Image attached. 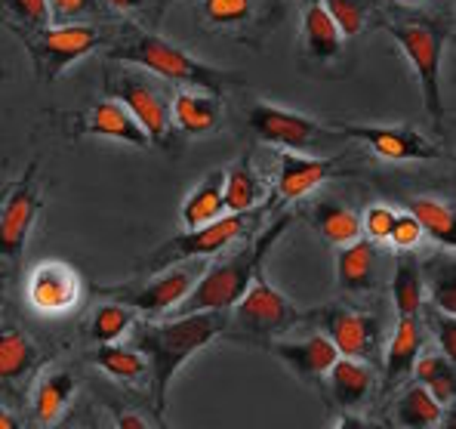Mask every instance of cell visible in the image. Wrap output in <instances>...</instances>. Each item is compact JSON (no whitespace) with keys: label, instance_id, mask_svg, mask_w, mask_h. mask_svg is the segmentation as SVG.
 Masks as SVG:
<instances>
[{"label":"cell","instance_id":"30","mask_svg":"<svg viewBox=\"0 0 456 429\" xmlns=\"http://www.w3.org/2000/svg\"><path fill=\"white\" fill-rule=\"evenodd\" d=\"M413 380L426 386L428 392L438 399V405L451 408L456 399V371H453V359L444 352L438 355H417L411 367Z\"/></svg>","mask_w":456,"mask_h":429},{"label":"cell","instance_id":"24","mask_svg":"<svg viewBox=\"0 0 456 429\" xmlns=\"http://www.w3.org/2000/svg\"><path fill=\"white\" fill-rule=\"evenodd\" d=\"M337 281L342 291H370L373 281H377V251H373V241H348L339 247L337 257Z\"/></svg>","mask_w":456,"mask_h":429},{"label":"cell","instance_id":"3","mask_svg":"<svg viewBox=\"0 0 456 429\" xmlns=\"http://www.w3.org/2000/svg\"><path fill=\"white\" fill-rule=\"evenodd\" d=\"M293 213H281L274 223H268L256 238L247 241L240 251L228 253V257L207 263L204 275L194 281V287L185 293L183 303H176L167 315H189V312H204V309H232L240 300V293L250 287L253 272L259 266H265L272 247L278 244V238L290 229Z\"/></svg>","mask_w":456,"mask_h":429},{"label":"cell","instance_id":"29","mask_svg":"<svg viewBox=\"0 0 456 429\" xmlns=\"http://www.w3.org/2000/svg\"><path fill=\"white\" fill-rule=\"evenodd\" d=\"M308 219H312V226L318 229L321 238L333 247H342V244H348V241L361 238V217L354 210H348V207L337 204V201H321V204H314Z\"/></svg>","mask_w":456,"mask_h":429},{"label":"cell","instance_id":"17","mask_svg":"<svg viewBox=\"0 0 456 429\" xmlns=\"http://www.w3.org/2000/svg\"><path fill=\"white\" fill-rule=\"evenodd\" d=\"M337 173V158H305L299 152H281L278 155V183L274 195L281 201H299L312 195L321 183Z\"/></svg>","mask_w":456,"mask_h":429},{"label":"cell","instance_id":"40","mask_svg":"<svg viewBox=\"0 0 456 429\" xmlns=\"http://www.w3.org/2000/svg\"><path fill=\"white\" fill-rule=\"evenodd\" d=\"M50 4V19L53 25H69L80 22V19L99 16L105 10L102 0H46Z\"/></svg>","mask_w":456,"mask_h":429},{"label":"cell","instance_id":"18","mask_svg":"<svg viewBox=\"0 0 456 429\" xmlns=\"http://www.w3.org/2000/svg\"><path fill=\"white\" fill-rule=\"evenodd\" d=\"M268 16H272V6H263V0H200L198 4V19L204 29L234 37L259 31Z\"/></svg>","mask_w":456,"mask_h":429},{"label":"cell","instance_id":"37","mask_svg":"<svg viewBox=\"0 0 456 429\" xmlns=\"http://www.w3.org/2000/svg\"><path fill=\"white\" fill-rule=\"evenodd\" d=\"M324 10L330 12V19L337 22V29L342 31V37H354L364 31L367 25V0H321Z\"/></svg>","mask_w":456,"mask_h":429},{"label":"cell","instance_id":"31","mask_svg":"<svg viewBox=\"0 0 456 429\" xmlns=\"http://www.w3.org/2000/svg\"><path fill=\"white\" fill-rule=\"evenodd\" d=\"M395 420L407 429H428L438 426L444 420V405H438L432 392L422 384H411L398 399V411H395Z\"/></svg>","mask_w":456,"mask_h":429},{"label":"cell","instance_id":"43","mask_svg":"<svg viewBox=\"0 0 456 429\" xmlns=\"http://www.w3.org/2000/svg\"><path fill=\"white\" fill-rule=\"evenodd\" d=\"M151 424V420L149 417H139V414H120V417H118V426L120 429H145V426H149Z\"/></svg>","mask_w":456,"mask_h":429},{"label":"cell","instance_id":"5","mask_svg":"<svg viewBox=\"0 0 456 429\" xmlns=\"http://www.w3.org/2000/svg\"><path fill=\"white\" fill-rule=\"evenodd\" d=\"M388 37L398 44L404 59L411 62L413 75L419 80L422 105L432 115L435 124H444V103H441V56L447 44V22L444 19H422L411 16L401 22L386 25Z\"/></svg>","mask_w":456,"mask_h":429},{"label":"cell","instance_id":"6","mask_svg":"<svg viewBox=\"0 0 456 429\" xmlns=\"http://www.w3.org/2000/svg\"><path fill=\"white\" fill-rule=\"evenodd\" d=\"M272 201L253 207V210H238V213H223V217L210 219V223L198 226V229H185L176 238L164 241L158 251H151L149 257L139 260L136 272L151 275L158 269L179 263V260H191V257H213V253H223L228 244H234L238 238H247L253 229L259 226V219L268 213Z\"/></svg>","mask_w":456,"mask_h":429},{"label":"cell","instance_id":"2","mask_svg":"<svg viewBox=\"0 0 456 429\" xmlns=\"http://www.w3.org/2000/svg\"><path fill=\"white\" fill-rule=\"evenodd\" d=\"M105 59L139 65V69L151 71L154 78L167 80V84L194 87V90H207V93H213V96H223L232 87L244 84L240 71L216 69V65L191 56L183 46L154 35L151 29H139V25H133V22L114 31Z\"/></svg>","mask_w":456,"mask_h":429},{"label":"cell","instance_id":"41","mask_svg":"<svg viewBox=\"0 0 456 429\" xmlns=\"http://www.w3.org/2000/svg\"><path fill=\"white\" fill-rule=\"evenodd\" d=\"M419 241H422V229H419L417 217H413L411 210L398 213V219H395V226H392V235H388V244H395L398 251H413Z\"/></svg>","mask_w":456,"mask_h":429},{"label":"cell","instance_id":"16","mask_svg":"<svg viewBox=\"0 0 456 429\" xmlns=\"http://www.w3.org/2000/svg\"><path fill=\"white\" fill-rule=\"evenodd\" d=\"M40 350L12 315L0 318V392H22L31 386Z\"/></svg>","mask_w":456,"mask_h":429},{"label":"cell","instance_id":"46","mask_svg":"<svg viewBox=\"0 0 456 429\" xmlns=\"http://www.w3.org/2000/svg\"><path fill=\"white\" fill-rule=\"evenodd\" d=\"M404 4H419V0H404Z\"/></svg>","mask_w":456,"mask_h":429},{"label":"cell","instance_id":"11","mask_svg":"<svg viewBox=\"0 0 456 429\" xmlns=\"http://www.w3.org/2000/svg\"><path fill=\"white\" fill-rule=\"evenodd\" d=\"M250 127L263 143L281 145V149H287V152H312V149H318L324 139L333 136L330 127L321 124L318 118L303 115V111H290L274 103L253 105Z\"/></svg>","mask_w":456,"mask_h":429},{"label":"cell","instance_id":"15","mask_svg":"<svg viewBox=\"0 0 456 429\" xmlns=\"http://www.w3.org/2000/svg\"><path fill=\"white\" fill-rule=\"evenodd\" d=\"M324 318V331L330 343L337 346L339 355L346 359L370 361L382 343V318L373 312L346 309V306H330L321 312Z\"/></svg>","mask_w":456,"mask_h":429},{"label":"cell","instance_id":"21","mask_svg":"<svg viewBox=\"0 0 456 429\" xmlns=\"http://www.w3.org/2000/svg\"><path fill=\"white\" fill-rule=\"evenodd\" d=\"M342 31L324 10L321 0H305L303 4V44L305 56L314 62H333L342 56Z\"/></svg>","mask_w":456,"mask_h":429},{"label":"cell","instance_id":"12","mask_svg":"<svg viewBox=\"0 0 456 429\" xmlns=\"http://www.w3.org/2000/svg\"><path fill=\"white\" fill-rule=\"evenodd\" d=\"M59 124L65 127L69 136H99L114 139V143L133 145V149H149V136L136 124V118L118 103V99H99L84 111H62Z\"/></svg>","mask_w":456,"mask_h":429},{"label":"cell","instance_id":"10","mask_svg":"<svg viewBox=\"0 0 456 429\" xmlns=\"http://www.w3.org/2000/svg\"><path fill=\"white\" fill-rule=\"evenodd\" d=\"M40 207H44V195L37 183V161H31L22 177L0 192V266L4 269H12L22 260Z\"/></svg>","mask_w":456,"mask_h":429},{"label":"cell","instance_id":"9","mask_svg":"<svg viewBox=\"0 0 456 429\" xmlns=\"http://www.w3.org/2000/svg\"><path fill=\"white\" fill-rule=\"evenodd\" d=\"M210 257H191L167 266L149 275V281H124V285H96V293L111 297L118 303L130 306L133 312H142L149 318H160L176 303H183L194 281L204 275Z\"/></svg>","mask_w":456,"mask_h":429},{"label":"cell","instance_id":"38","mask_svg":"<svg viewBox=\"0 0 456 429\" xmlns=\"http://www.w3.org/2000/svg\"><path fill=\"white\" fill-rule=\"evenodd\" d=\"M102 4L114 12L130 16L133 25H139V29H151V25L160 22V16L173 0H102Z\"/></svg>","mask_w":456,"mask_h":429},{"label":"cell","instance_id":"14","mask_svg":"<svg viewBox=\"0 0 456 429\" xmlns=\"http://www.w3.org/2000/svg\"><path fill=\"white\" fill-rule=\"evenodd\" d=\"M346 136L364 143L373 155L386 161H432L438 158V145L419 133L417 127L401 124H339Z\"/></svg>","mask_w":456,"mask_h":429},{"label":"cell","instance_id":"26","mask_svg":"<svg viewBox=\"0 0 456 429\" xmlns=\"http://www.w3.org/2000/svg\"><path fill=\"white\" fill-rule=\"evenodd\" d=\"M71 395H75V377L69 371L53 367V371L40 374L35 380V395H31V411H35L37 424H56L69 408Z\"/></svg>","mask_w":456,"mask_h":429},{"label":"cell","instance_id":"36","mask_svg":"<svg viewBox=\"0 0 456 429\" xmlns=\"http://www.w3.org/2000/svg\"><path fill=\"white\" fill-rule=\"evenodd\" d=\"M422 266V278L432 285V306L441 312H456V285H453V260L435 257Z\"/></svg>","mask_w":456,"mask_h":429},{"label":"cell","instance_id":"8","mask_svg":"<svg viewBox=\"0 0 456 429\" xmlns=\"http://www.w3.org/2000/svg\"><path fill=\"white\" fill-rule=\"evenodd\" d=\"M111 35L114 31L109 29H96V25H86V22H69V25H46V29L37 31H22L16 37L28 50L40 84H53L71 65H77L80 59H86L99 46L109 44Z\"/></svg>","mask_w":456,"mask_h":429},{"label":"cell","instance_id":"4","mask_svg":"<svg viewBox=\"0 0 456 429\" xmlns=\"http://www.w3.org/2000/svg\"><path fill=\"white\" fill-rule=\"evenodd\" d=\"M105 90L111 99H118L136 124L145 130L151 145H164L170 149L176 130H173L170 120V93H167V80L154 78L151 71L139 69V65H126V62H111L102 71Z\"/></svg>","mask_w":456,"mask_h":429},{"label":"cell","instance_id":"27","mask_svg":"<svg viewBox=\"0 0 456 429\" xmlns=\"http://www.w3.org/2000/svg\"><path fill=\"white\" fill-rule=\"evenodd\" d=\"M223 170L210 173L204 183H198L183 201V226L185 229H198V226L210 223V219L223 217L225 201H223Z\"/></svg>","mask_w":456,"mask_h":429},{"label":"cell","instance_id":"33","mask_svg":"<svg viewBox=\"0 0 456 429\" xmlns=\"http://www.w3.org/2000/svg\"><path fill=\"white\" fill-rule=\"evenodd\" d=\"M411 213L417 217L422 235H428V238H435L438 244L453 251V207L435 198H413Z\"/></svg>","mask_w":456,"mask_h":429},{"label":"cell","instance_id":"28","mask_svg":"<svg viewBox=\"0 0 456 429\" xmlns=\"http://www.w3.org/2000/svg\"><path fill=\"white\" fill-rule=\"evenodd\" d=\"M392 297L398 315H419L426 303V285H422V266L411 251H401L392 278Z\"/></svg>","mask_w":456,"mask_h":429},{"label":"cell","instance_id":"25","mask_svg":"<svg viewBox=\"0 0 456 429\" xmlns=\"http://www.w3.org/2000/svg\"><path fill=\"white\" fill-rule=\"evenodd\" d=\"M268 195V183L253 170L250 158L234 161L223 177V201H225V213H238V210H253L259 207Z\"/></svg>","mask_w":456,"mask_h":429},{"label":"cell","instance_id":"44","mask_svg":"<svg viewBox=\"0 0 456 429\" xmlns=\"http://www.w3.org/2000/svg\"><path fill=\"white\" fill-rule=\"evenodd\" d=\"M10 426H16V417L6 414V411H0V429H10Z\"/></svg>","mask_w":456,"mask_h":429},{"label":"cell","instance_id":"7","mask_svg":"<svg viewBox=\"0 0 456 429\" xmlns=\"http://www.w3.org/2000/svg\"><path fill=\"white\" fill-rule=\"evenodd\" d=\"M303 321V312L278 291L268 285L265 266L253 272V281L240 300L234 303V315L225 321V331L232 340L240 343H268L274 337H284L287 331Z\"/></svg>","mask_w":456,"mask_h":429},{"label":"cell","instance_id":"32","mask_svg":"<svg viewBox=\"0 0 456 429\" xmlns=\"http://www.w3.org/2000/svg\"><path fill=\"white\" fill-rule=\"evenodd\" d=\"M93 361H96L105 374H111V377H118V380H130V384H136V380L149 377V361H145V355L139 352L133 343L130 346L99 343V350L93 352Z\"/></svg>","mask_w":456,"mask_h":429},{"label":"cell","instance_id":"35","mask_svg":"<svg viewBox=\"0 0 456 429\" xmlns=\"http://www.w3.org/2000/svg\"><path fill=\"white\" fill-rule=\"evenodd\" d=\"M133 321H136V312L124 303H105L99 306L96 315L90 321V337L96 343H118L124 334H130Z\"/></svg>","mask_w":456,"mask_h":429},{"label":"cell","instance_id":"20","mask_svg":"<svg viewBox=\"0 0 456 429\" xmlns=\"http://www.w3.org/2000/svg\"><path fill=\"white\" fill-rule=\"evenodd\" d=\"M170 120L176 133L183 130L189 136H204V133L216 130L223 120V103L207 90L183 87L170 96Z\"/></svg>","mask_w":456,"mask_h":429},{"label":"cell","instance_id":"23","mask_svg":"<svg viewBox=\"0 0 456 429\" xmlns=\"http://www.w3.org/2000/svg\"><path fill=\"white\" fill-rule=\"evenodd\" d=\"M422 352V325L419 315H401L398 327H395L392 340L386 350V390L401 384V377H407Z\"/></svg>","mask_w":456,"mask_h":429},{"label":"cell","instance_id":"22","mask_svg":"<svg viewBox=\"0 0 456 429\" xmlns=\"http://www.w3.org/2000/svg\"><path fill=\"white\" fill-rule=\"evenodd\" d=\"M327 386H330V395L337 399L339 408H354L370 395L373 390V367L370 361L361 359H346V355H337L330 367H327Z\"/></svg>","mask_w":456,"mask_h":429},{"label":"cell","instance_id":"1","mask_svg":"<svg viewBox=\"0 0 456 429\" xmlns=\"http://www.w3.org/2000/svg\"><path fill=\"white\" fill-rule=\"evenodd\" d=\"M225 309L170 315L167 321H133V346L149 361L158 414L167 411V390H170L176 371L194 352L210 346L225 331Z\"/></svg>","mask_w":456,"mask_h":429},{"label":"cell","instance_id":"45","mask_svg":"<svg viewBox=\"0 0 456 429\" xmlns=\"http://www.w3.org/2000/svg\"><path fill=\"white\" fill-rule=\"evenodd\" d=\"M0 297H4V275H0Z\"/></svg>","mask_w":456,"mask_h":429},{"label":"cell","instance_id":"19","mask_svg":"<svg viewBox=\"0 0 456 429\" xmlns=\"http://www.w3.org/2000/svg\"><path fill=\"white\" fill-rule=\"evenodd\" d=\"M268 350L287 367H293V374L305 384H318L339 355L327 334H312L305 340H274V343H268Z\"/></svg>","mask_w":456,"mask_h":429},{"label":"cell","instance_id":"39","mask_svg":"<svg viewBox=\"0 0 456 429\" xmlns=\"http://www.w3.org/2000/svg\"><path fill=\"white\" fill-rule=\"evenodd\" d=\"M395 219H398L395 207H388V204L367 207V213L361 217V235H367V241H373V244H388Z\"/></svg>","mask_w":456,"mask_h":429},{"label":"cell","instance_id":"34","mask_svg":"<svg viewBox=\"0 0 456 429\" xmlns=\"http://www.w3.org/2000/svg\"><path fill=\"white\" fill-rule=\"evenodd\" d=\"M0 19L10 25L12 35L37 31V29L53 25L50 4H46V0H0Z\"/></svg>","mask_w":456,"mask_h":429},{"label":"cell","instance_id":"42","mask_svg":"<svg viewBox=\"0 0 456 429\" xmlns=\"http://www.w3.org/2000/svg\"><path fill=\"white\" fill-rule=\"evenodd\" d=\"M428 321L435 327V337H438V346L444 355H456V321L451 312H441V309H432L428 312Z\"/></svg>","mask_w":456,"mask_h":429},{"label":"cell","instance_id":"13","mask_svg":"<svg viewBox=\"0 0 456 429\" xmlns=\"http://www.w3.org/2000/svg\"><path fill=\"white\" fill-rule=\"evenodd\" d=\"M80 293H84L80 275L75 272V266L62 263V260L37 263L25 285L28 306L40 315H69L71 309H77Z\"/></svg>","mask_w":456,"mask_h":429}]
</instances>
